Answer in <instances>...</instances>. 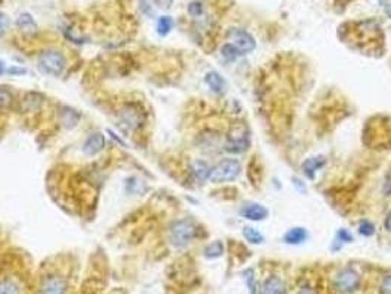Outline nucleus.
I'll return each instance as SVG.
<instances>
[{"label":"nucleus","mask_w":391,"mask_h":294,"mask_svg":"<svg viewBox=\"0 0 391 294\" xmlns=\"http://www.w3.org/2000/svg\"><path fill=\"white\" fill-rule=\"evenodd\" d=\"M241 172V163L237 159H224L216 165L215 168H212L209 180L212 183L221 184L226 181H233Z\"/></svg>","instance_id":"f257e3e1"},{"label":"nucleus","mask_w":391,"mask_h":294,"mask_svg":"<svg viewBox=\"0 0 391 294\" xmlns=\"http://www.w3.org/2000/svg\"><path fill=\"white\" fill-rule=\"evenodd\" d=\"M250 131L244 124H236L226 137L225 150L231 153H243L248 149Z\"/></svg>","instance_id":"f03ea898"},{"label":"nucleus","mask_w":391,"mask_h":294,"mask_svg":"<svg viewBox=\"0 0 391 294\" xmlns=\"http://www.w3.org/2000/svg\"><path fill=\"white\" fill-rule=\"evenodd\" d=\"M196 237V227L191 221H176L171 227V243L175 247H185Z\"/></svg>","instance_id":"7ed1b4c3"},{"label":"nucleus","mask_w":391,"mask_h":294,"mask_svg":"<svg viewBox=\"0 0 391 294\" xmlns=\"http://www.w3.org/2000/svg\"><path fill=\"white\" fill-rule=\"evenodd\" d=\"M65 56L58 50L43 51L39 58V68L49 75H59L65 68Z\"/></svg>","instance_id":"20e7f679"},{"label":"nucleus","mask_w":391,"mask_h":294,"mask_svg":"<svg viewBox=\"0 0 391 294\" xmlns=\"http://www.w3.org/2000/svg\"><path fill=\"white\" fill-rule=\"evenodd\" d=\"M228 37L231 40V44L238 51V55H247L256 49V41L253 39V36H250L247 31L234 28L228 32Z\"/></svg>","instance_id":"39448f33"},{"label":"nucleus","mask_w":391,"mask_h":294,"mask_svg":"<svg viewBox=\"0 0 391 294\" xmlns=\"http://www.w3.org/2000/svg\"><path fill=\"white\" fill-rule=\"evenodd\" d=\"M359 275L356 271H353V269H344V271H341L339 275H337V280H335V285H337V288H339L341 293L344 294H350L353 293V291H356L358 290V287H359Z\"/></svg>","instance_id":"423d86ee"},{"label":"nucleus","mask_w":391,"mask_h":294,"mask_svg":"<svg viewBox=\"0 0 391 294\" xmlns=\"http://www.w3.org/2000/svg\"><path fill=\"white\" fill-rule=\"evenodd\" d=\"M66 290H68L66 281L56 275L47 276L41 284V294H65Z\"/></svg>","instance_id":"0eeeda50"},{"label":"nucleus","mask_w":391,"mask_h":294,"mask_svg":"<svg viewBox=\"0 0 391 294\" xmlns=\"http://www.w3.org/2000/svg\"><path fill=\"white\" fill-rule=\"evenodd\" d=\"M104 146H106L104 135L100 134V132H94V134H92L85 140L84 146H82V152L85 153L87 156H94V154H97L99 152H102L103 149H104Z\"/></svg>","instance_id":"6e6552de"},{"label":"nucleus","mask_w":391,"mask_h":294,"mask_svg":"<svg viewBox=\"0 0 391 294\" xmlns=\"http://www.w3.org/2000/svg\"><path fill=\"white\" fill-rule=\"evenodd\" d=\"M241 215L248 221H263L268 218L269 212L265 206H262L259 203H247L241 209Z\"/></svg>","instance_id":"1a4fd4ad"},{"label":"nucleus","mask_w":391,"mask_h":294,"mask_svg":"<svg viewBox=\"0 0 391 294\" xmlns=\"http://www.w3.org/2000/svg\"><path fill=\"white\" fill-rule=\"evenodd\" d=\"M205 82L209 85V89L216 94H224L226 90V81L224 77L216 71H210L206 74Z\"/></svg>","instance_id":"9d476101"},{"label":"nucleus","mask_w":391,"mask_h":294,"mask_svg":"<svg viewBox=\"0 0 391 294\" xmlns=\"http://www.w3.org/2000/svg\"><path fill=\"white\" fill-rule=\"evenodd\" d=\"M324 165H325V158L324 156H315V158H309L301 163V169H303V174L308 177L309 180H313L316 171L321 169Z\"/></svg>","instance_id":"9b49d317"},{"label":"nucleus","mask_w":391,"mask_h":294,"mask_svg":"<svg viewBox=\"0 0 391 294\" xmlns=\"http://www.w3.org/2000/svg\"><path fill=\"white\" fill-rule=\"evenodd\" d=\"M262 294H286V284L278 276H269L263 284Z\"/></svg>","instance_id":"f8f14e48"},{"label":"nucleus","mask_w":391,"mask_h":294,"mask_svg":"<svg viewBox=\"0 0 391 294\" xmlns=\"http://www.w3.org/2000/svg\"><path fill=\"white\" fill-rule=\"evenodd\" d=\"M308 238V231L303 227H294L284 234V241L288 244H300Z\"/></svg>","instance_id":"ddd939ff"},{"label":"nucleus","mask_w":391,"mask_h":294,"mask_svg":"<svg viewBox=\"0 0 391 294\" xmlns=\"http://www.w3.org/2000/svg\"><path fill=\"white\" fill-rule=\"evenodd\" d=\"M121 121L130 130H134L140 124V115L137 111H133V108H125V111L121 112Z\"/></svg>","instance_id":"4468645a"},{"label":"nucleus","mask_w":391,"mask_h":294,"mask_svg":"<svg viewBox=\"0 0 391 294\" xmlns=\"http://www.w3.org/2000/svg\"><path fill=\"white\" fill-rule=\"evenodd\" d=\"M16 24H18L20 30L27 32V34H32V32H35V30H37V25H35V22H34L30 13H21L20 18L16 21Z\"/></svg>","instance_id":"2eb2a0df"},{"label":"nucleus","mask_w":391,"mask_h":294,"mask_svg":"<svg viewBox=\"0 0 391 294\" xmlns=\"http://www.w3.org/2000/svg\"><path fill=\"white\" fill-rule=\"evenodd\" d=\"M210 168H209V165L203 161H196L193 163V172H194L196 178L197 180H200V181H206V180H209V177H210Z\"/></svg>","instance_id":"dca6fc26"},{"label":"nucleus","mask_w":391,"mask_h":294,"mask_svg":"<svg viewBox=\"0 0 391 294\" xmlns=\"http://www.w3.org/2000/svg\"><path fill=\"white\" fill-rule=\"evenodd\" d=\"M243 235H244V238H246L247 241L252 244H260L265 241V237L262 235V233H259L256 228H253V227H244Z\"/></svg>","instance_id":"f3484780"},{"label":"nucleus","mask_w":391,"mask_h":294,"mask_svg":"<svg viewBox=\"0 0 391 294\" xmlns=\"http://www.w3.org/2000/svg\"><path fill=\"white\" fill-rule=\"evenodd\" d=\"M222 253H224V246H222L221 241H215V243L209 244L205 249V256L206 257H209V259L219 257Z\"/></svg>","instance_id":"a211bd4d"},{"label":"nucleus","mask_w":391,"mask_h":294,"mask_svg":"<svg viewBox=\"0 0 391 294\" xmlns=\"http://www.w3.org/2000/svg\"><path fill=\"white\" fill-rule=\"evenodd\" d=\"M243 275H244V278H246L247 287H248V294H262V291H260V288H259V285H257L256 283V280H255L253 271H252V269H247Z\"/></svg>","instance_id":"6ab92c4d"},{"label":"nucleus","mask_w":391,"mask_h":294,"mask_svg":"<svg viewBox=\"0 0 391 294\" xmlns=\"http://www.w3.org/2000/svg\"><path fill=\"white\" fill-rule=\"evenodd\" d=\"M221 56H222V59H224V61L233 62L237 59L238 51L236 50V47H234L231 43H228V44H225V46H222V49H221Z\"/></svg>","instance_id":"aec40b11"},{"label":"nucleus","mask_w":391,"mask_h":294,"mask_svg":"<svg viewBox=\"0 0 391 294\" xmlns=\"http://www.w3.org/2000/svg\"><path fill=\"white\" fill-rule=\"evenodd\" d=\"M0 294H20V287L10 280L0 281Z\"/></svg>","instance_id":"412c9836"},{"label":"nucleus","mask_w":391,"mask_h":294,"mask_svg":"<svg viewBox=\"0 0 391 294\" xmlns=\"http://www.w3.org/2000/svg\"><path fill=\"white\" fill-rule=\"evenodd\" d=\"M172 27H174V21L172 18H169V16H162L159 22H157V32L161 34V36H166L169 31L172 30Z\"/></svg>","instance_id":"4be33fe9"},{"label":"nucleus","mask_w":391,"mask_h":294,"mask_svg":"<svg viewBox=\"0 0 391 294\" xmlns=\"http://www.w3.org/2000/svg\"><path fill=\"white\" fill-rule=\"evenodd\" d=\"M12 103V94L6 89L0 87V109H6Z\"/></svg>","instance_id":"5701e85b"},{"label":"nucleus","mask_w":391,"mask_h":294,"mask_svg":"<svg viewBox=\"0 0 391 294\" xmlns=\"http://www.w3.org/2000/svg\"><path fill=\"white\" fill-rule=\"evenodd\" d=\"M359 233L363 237H370V235H374V233H375V227L369 221H363L359 225Z\"/></svg>","instance_id":"b1692460"},{"label":"nucleus","mask_w":391,"mask_h":294,"mask_svg":"<svg viewBox=\"0 0 391 294\" xmlns=\"http://www.w3.org/2000/svg\"><path fill=\"white\" fill-rule=\"evenodd\" d=\"M188 13H190L191 16H200V15L203 13V6H202V3H200V2H191V3L188 5Z\"/></svg>","instance_id":"393cba45"},{"label":"nucleus","mask_w":391,"mask_h":294,"mask_svg":"<svg viewBox=\"0 0 391 294\" xmlns=\"http://www.w3.org/2000/svg\"><path fill=\"white\" fill-rule=\"evenodd\" d=\"M8 27H9V18H8V15L3 13V12H0V37L6 32Z\"/></svg>","instance_id":"a878e982"},{"label":"nucleus","mask_w":391,"mask_h":294,"mask_svg":"<svg viewBox=\"0 0 391 294\" xmlns=\"http://www.w3.org/2000/svg\"><path fill=\"white\" fill-rule=\"evenodd\" d=\"M380 293L381 294H391V275L385 276L382 284L380 287Z\"/></svg>","instance_id":"bb28decb"},{"label":"nucleus","mask_w":391,"mask_h":294,"mask_svg":"<svg viewBox=\"0 0 391 294\" xmlns=\"http://www.w3.org/2000/svg\"><path fill=\"white\" fill-rule=\"evenodd\" d=\"M337 241H346V243H350V241H353V237H351V234L347 231V230H340L339 233H337Z\"/></svg>","instance_id":"cd10ccee"},{"label":"nucleus","mask_w":391,"mask_h":294,"mask_svg":"<svg viewBox=\"0 0 391 294\" xmlns=\"http://www.w3.org/2000/svg\"><path fill=\"white\" fill-rule=\"evenodd\" d=\"M157 5H159L161 8H165V9H168V8H171V5H172V0H157Z\"/></svg>","instance_id":"c85d7f7f"},{"label":"nucleus","mask_w":391,"mask_h":294,"mask_svg":"<svg viewBox=\"0 0 391 294\" xmlns=\"http://www.w3.org/2000/svg\"><path fill=\"white\" fill-rule=\"evenodd\" d=\"M384 225H385V228H387L388 231H391V211L388 212V215H387V218H385V222H384Z\"/></svg>","instance_id":"c756f323"},{"label":"nucleus","mask_w":391,"mask_h":294,"mask_svg":"<svg viewBox=\"0 0 391 294\" xmlns=\"http://www.w3.org/2000/svg\"><path fill=\"white\" fill-rule=\"evenodd\" d=\"M385 13H387V15L391 18V3L387 6V8H385Z\"/></svg>","instance_id":"7c9ffc66"},{"label":"nucleus","mask_w":391,"mask_h":294,"mask_svg":"<svg viewBox=\"0 0 391 294\" xmlns=\"http://www.w3.org/2000/svg\"><path fill=\"white\" fill-rule=\"evenodd\" d=\"M2 71H3V63L0 62V74H2Z\"/></svg>","instance_id":"2f4dec72"},{"label":"nucleus","mask_w":391,"mask_h":294,"mask_svg":"<svg viewBox=\"0 0 391 294\" xmlns=\"http://www.w3.org/2000/svg\"><path fill=\"white\" fill-rule=\"evenodd\" d=\"M300 294H309L306 290H303V291H300Z\"/></svg>","instance_id":"473e14b6"}]
</instances>
